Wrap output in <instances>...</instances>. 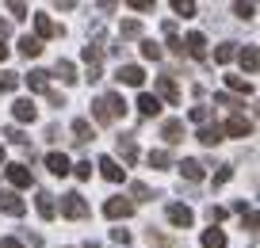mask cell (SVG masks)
<instances>
[{"mask_svg":"<svg viewBox=\"0 0 260 248\" xmlns=\"http://www.w3.org/2000/svg\"><path fill=\"white\" fill-rule=\"evenodd\" d=\"M35 31H39L35 39L42 42V39H57V34H61V27H57L50 16H35Z\"/></svg>","mask_w":260,"mask_h":248,"instance_id":"10","label":"cell"},{"mask_svg":"<svg viewBox=\"0 0 260 248\" xmlns=\"http://www.w3.org/2000/svg\"><path fill=\"white\" fill-rule=\"evenodd\" d=\"M119 39H142V23H138V19H122Z\"/></svg>","mask_w":260,"mask_h":248,"instance_id":"28","label":"cell"},{"mask_svg":"<svg viewBox=\"0 0 260 248\" xmlns=\"http://www.w3.org/2000/svg\"><path fill=\"white\" fill-rule=\"evenodd\" d=\"M100 172H104V180H111V184H119L122 176H126V168H122L115 157H100V164H96Z\"/></svg>","mask_w":260,"mask_h":248,"instance_id":"6","label":"cell"},{"mask_svg":"<svg viewBox=\"0 0 260 248\" xmlns=\"http://www.w3.org/2000/svg\"><path fill=\"white\" fill-rule=\"evenodd\" d=\"M115 77L122 80V84H130V88H142V80H146V73L138 69V65H119V73Z\"/></svg>","mask_w":260,"mask_h":248,"instance_id":"12","label":"cell"},{"mask_svg":"<svg viewBox=\"0 0 260 248\" xmlns=\"http://www.w3.org/2000/svg\"><path fill=\"white\" fill-rule=\"evenodd\" d=\"M169 222L176 225V229H191L195 214H191V206H184V202H169Z\"/></svg>","mask_w":260,"mask_h":248,"instance_id":"4","label":"cell"},{"mask_svg":"<svg viewBox=\"0 0 260 248\" xmlns=\"http://www.w3.org/2000/svg\"><path fill=\"white\" fill-rule=\"evenodd\" d=\"M207 218H211V229H214V225L226 218V210H222V206H207Z\"/></svg>","mask_w":260,"mask_h":248,"instance_id":"39","label":"cell"},{"mask_svg":"<svg viewBox=\"0 0 260 248\" xmlns=\"http://www.w3.org/2000/svg\"><path fill=\"white\" fill-rule=\"evenodd\" d=\"M0 210H4V214H12V218H19L27 206H23V199H19L16 191H0Z\"/></svg>","mask_w":260,"mask_h":248,"instance_id":"8","label":"cell"},{"mask_svg":"<svg viewBox=\"0 0 260 248\" xmlns=\"http://www.w3.org/2000/svg\"><path fill=\"white\" fill-rule=\"evenodd\" d=\"M19 54H23V57H39L42 54V42L35 39V34H23V39H19Z\"/></svg>","mask_w":260,"mask_h":248,"instance_id":"22","label":"cell"},{"mask_svg":"<svg viewBox=\"0 0 260 248\" xmlns=\"http://www.w3.org/2000/svg\"><path fill=\"white\" fill-rule=\"evenodd\" d=\"M214 103H222V107H241L234 96H226V92H222V96H214Z\"/></svg>","mask_w":260,"mask_h":248,"instance_id":"44","label":"cell"},{"mask_svg":"<svg viewBox=\"0 0 260 248\" xmlns=\"http://www.w3.org/2000/svg\"><path fill=\"white\" fill-rule=\"evenodd\" d=\"M237 61H241V69H245V73H256V65H260V54H256V46H245L241 54H237Z\"/></svg>","mask_w":260,"mask_h":248,"instance_id":"20","label":"cell"},{"mask_svg":"<svg viewBox=\"0 0 260 248\" xmlns=\"http://www.w3.org/2000/svg\"><path fill=\"white\" fill-rule=\"evenodd\" d=\"M46 99H50V103H54V107H65V99H61V92H54V88H46Z\"/></svg>","mask_w":260,"mask_h":248,"instance_id":"45","label":"cell"},{"mask_svg":"<svg viewBox=\"0 0 260 248\" xmlns=\"http://www.w3.org/2000/svg\"><path fill=\"white\" fill-rule=\"evenodd\" d=\"M73 172H77V180H88V176H92V164H88V160H81Z\"/></svg>","mask_w":260,"mask_h":248,"instance_id":"42","label":"cell"},{"mask_svg":"<svg viewBox=\"0 0 260 248\" xmlns=\"http://www.w3.org/2000/svg\"><path fill=\"white\" fill-rule=\"evenodd\" d=\"M19 88V73H0V92H16Z\"/></svg>","mask_w":260,"mask_h":248,"instance_id":"31","label":"cell"},{"mask_svg":"<svg viewBox=\"0 0 260 248\" xmlns=\"http://www.w3.org/2000/svg\"><path fill=\"white\" fill-rule=\"evenodd\" d=\"M0 248H23V244H19L16 237H0Z\"/></svg>","mask_w":260,"mask_h":248,"instance_id":"47","label":"cell"},{"mask_svg":"<svg viewBox=\"0 0 260 248\" xmlns=\"http://www.w3.org/2000/svg\"><path fill=\"white\" fill-rule=\"evenodd\" d=\"M172 8H176V16H184V19H191V16H195V4H191V0H176Z\"/></svg>","mask_w":260,"mask_h":248,"instance_id":"34","label":"cell"},{"mask_svg":"<svg viewBox=\"0 0 260 248\" xmlns=\"http://www.w3.org/2000/svg\"><path fill=\"white\" fill-rule=\"evenodd\" d=\"M130 8H134V12H149V8H153V0H130Z\"/></svg>","mask_w":260,"mask_h":248,"instance_id":"46","label":"cell"},{"mask_svg":"<svg viewBox=\"0 0 260 248\" xmlns=\"http://www.w3.org/2000/svg\"><path fill=\"white\" fill-rule=\"evenodd\" d=\"M142 57H146V61H157V57H161V46H157L153 39H142Z\"/></svg>","mask_w":260,"mask_h":248,"instance_id":"30","label":"cell"},{"mask_svg":"<svg viewBox=\"0 0 260 248\" xmlns=\"http://www.w3.org/2000/svg\"><path fill=\"white\" fill-rule=\"evenodd\" d=\"M184 54H191V57H207V39L199 31H191L184 39Z\"/></svg>","mask_w":260,"mask_h":248,"instance_id":"14","label":"cell"},{"mask_svg":"<svg viewBox=\"0 0 260 248\" xmlns=\"http://www.w3.org/2000/svg\"><path fill=\"white\" fill-rule=\"evenodd\" d=\"M8 180L16 187H31V168L27 164H8Z\"/></svg>","mask_w":260,"mask_h":248,"instance_id":"18","label":"cell"},{"mask_svg":"<svg viewBox=\"0 0 260 248\" xmlns=\"http://www.w3.org/2000/svg\"><path fill=\"white\" fill-rule=\"evenodd\" d=\"M230 176H234V168H218V172H214V187L230 184Z\"/></svg>","mask_w":260,"mask_h":248,"instance_id":"40","label":"cell"},{"mask_svg":"<svg viewBox=\"0 0 260 248\" xmlns=\"http://www.w3.org/2000/svg\"><path fill=\"white\" fill-rule=\"evenodd\" d=\"M176 168H180V176H184V180H191V184H199V180H203V164H199V160H191V157H187V160H180Z\"/></svg>","mask_w":260,"mask_h":248,"instance_id":"16","label":"cell"},{"mask_svg":"<svg viewBox=\"0 0 260 248\" xmlns=\"http://www.w3.org/2000/svg\"><path fill=\"white\" fill-rule=\"evenodd\" d=\"M73 134H77V141H92V122L88 119H73Z\"/></svg>","mask_w":260,"mask_h":248,"instance_id":"26","label":"cell"},{"mask_svg":"<svg viewBox=\"0 0 260 248\" xmlns=\"http://www.w3.org/2000/svg\"><path fill=\"white\" fill-rule=\"evenodd\" d=\"M0 160H4V145H0Z\"/></svg>","mask_w":260,"mask_h":248,"instance_id":"50","label":"cell"},{"mask_svg":"<svg viewBox=\"0 0 260 248\" xmlns=\"http://www.w3.org/2000/svg\"><path fill=\"white\" fill-rule=\"evenodd\" d=\"M54 73L61 77V84H73V80H77V69H73V61H65V57H57Z\"/></svg>","mask_w":260,"mask_h":248,"instance_id":"24","label":"cell"},{"mask_svg":"<svg viewBox=\"0 0 260 248\" xmlns=\"http://www.w3.org/2000/svg\"><path fill=\"white\" fill-rule=\"evenodd\" d=\"M126 111V99L119 96V92H107V96H100L96 103H92V119L100 122V126H107V122H115L119 115Z\"/></svg>","mask_w":260,"mask_h":248,"instance_id":"1","label":"cell"},{"mask_svg":"<svg viewBox=\"0 0 260 248\" xmlns=\"http://www.w3.org/2000/svg\"><path fill=\"white\" fill-rule=\"evenodd\" d=\"M23 80L31 84V92H46V88H50V73H46V69H35L31 77H23Z\"/></svg>","mask_w":260,"mask_h":248,"instance_id":"23","label":"cell"},{"mask_svg":"<svg viewBox=\"0 0 260 248\" xmlns=\"http://www.w3.org/2000/svg\"><path fill=\"white\" fill-rule=\"evenodd\" d=\"M234 16L237 19H252V16H256V4H245V0H241V4H234Z\"/></svg>","mask_w":260,"mask_h":248,"instance_id":"33","label":"cell"},{"mask_svg":"<svg viewBox=\"0 0 260 248\" xmlns=\"http://www.w3.org/2000/svg\"><path fill=\"white\" fill-rule=\"evenodd\" d=\"M61 214H65V218H73V222L88 218V202H84V195H77V191L61 195Z\"/></svg>","mask_w":260,"mask_h":248,"instance_id":"2","label":"cell"},{"mask_svg":"<svg viewBox=\"0 0 260 248\" xmlns=\"http://www.w3.org/2000/svg\"><path fill=\"white\" fill-rule=\"evenodd\" d=\"M203 248H226V233L222 229H207L203 233Z\"/></svg>","mask_w":260,"mask_h":248,"instance_id":"27","label":"cell"},{"mask_svg":"<svg viewBox=\"0 0 260 248\" xmlns=\"http://www.w3.org/2000/svg\"><path fill=\"white\" fill-rule=\"evenodd\" d=\"M8 31H12V27H8V23H4V19H0V42L8 39Z\"/></svg>","mask_w":260,"mask_h":248,"instance_id":"48","label":"cell"},{"mask_svg":"<svg viewBox=\"0 0 260 248\" xmlns=\"http://www.w3.org/2000/svg\"><path fill=\"white\" fill-rule=\"evenodd\" d=\"M195 137H199L203 145H218V141H222L226 134H222V126H218V122H214V126L207 122V126H199V134H195Z\"/></svg>","mask_w":260,"mask_h":248,"instance_id":"17","label":"cell"},{"mask_svg":"<svg viewBox=\"0 0 260 248\" xmlns=\"http://www.w3.org/2000/svg\"><path fill=\"white\" fill-rule=\"evenodd\" d=\"M226 84H230L234 92H245V96L252 92V80H245V77H226Z\"/></svg>","mask_w":260,"mask_h":248,"instance_id":"32","label":"cell"},{"mask_svg":"<svg viewBox=\"0 0 260 248\" xmlns=\"http://www.w3.org/2000/svg\"><path fill=\"white\" fill-rule=\"evenodd\" d=\"M12 115H16V122H35L39 119V107H35V99H16Z\"/></svg>","mask_w":260,"mask_h":248,"instance_id":"7","label":"cell"},{"mask_svg":"<svg viewBox=\"0 0 260 248\" xmlns=\"http://www.w3.org/2000/svg\"><path fill=\"white\" fill-rule=\"evenodd\" d=\"M161 137H165L169 145L184 141V122H180V119H165V122H161Z\"/></svg>","mask_w":260,"mask_h":248,"instance_id":"11","label":"cell"},{"mask_svg":"<svg viewBox=\"0 0 260 248\" xmlns=\"http://www.w3.org/2000/svg\"><path fill=\"white\" fill-rule=\"evenodd\" d=\"M81 57H84L88 65H100V46H92V42H88V46L81 50Z\"/></svg>","mask_w":260,"mask_h":248,"instance_id":"35","label":"cell"},{"mask_svg":"<svg viewBox=\"0 0 260 248\" xmlns=\"http://www.w3.org/2000/svg\"><path fill=\"white\" fill-rule=\"evenodd\" d=\"M4 137L16 141V145H27V137H23V130H19V126H8V130H4Z\"/></svg>","mask_w":260,"mask_h":248,"instance_id":"37","label":"cell"},{"mask_svg":"<svg viewBox=\"0 0 260 248\" xmlns=\"http://www.w3.org/2000/svg\"><path fill=\"white\" fill-rule=\"evenodd\" d=\"M8 12H12L16 19H27V4H19V0H16V4H8Z\"/></svg>","mask_w":260,"mask_h":248,"instance_id":"43","label":"cell"},{"mask_svg":"<svg viewBox=\"0 0 260 248\" xmlns=\"http://www.w3.org/2000/svg\"><path fill=\"white\" fill-rule=\"evenodd\" d=\"M191 122L207 126V122H211V111H207V107H191Z\"/></svg>","mask_w":260,"mask_h":248,"instance_id":"36","label":"cell"},{"mask_svg":"<svg viewBox=\"0 0 260 248\" xmlns=\"http://www.w3.org/2000/svg\"><path fill=\"white\" fill-rule=\"evenodd\" d=\"M138 115H146V119L161 115V99H157L153 92H142V96H138Z\"/></svg>","mask_w":260,"mask_h":248,"instance_id":"15","label":"cell"},{"mask_svg":"<svg viewBox=\"0 0 260 248\" xmlns=\"http://www.w3.org/2000/svg\"><path fill=\"white\" fill-rule=\"evenodd\" d=\"M35 210H39V214L50 222V218L57 214V206H54V195H50V191H39V199H35Z\"/></svg>","mask_w":260,"mask_h":248,"instance_id":"19","label":"cell"},{"mask_svg":"<svg viewBox=\"0 0 260 248\" xmlns=\"http://www.w3.org/2000/svg\"><path fill=\"white\" fill-rule=\"evenodd\" d=\"M4 57H8V46H4V42H0V61H4Z\"/></svg>","mask_w":260,"mask_h":248,"instance_id":"49","label":"cell"},{"mask_svg":"<svg viewBox=\"0 0 260 248\" xmlns=\"http://www.w3.org/2000/svg\"><path fill=\"white\" fill-rule=\"evenodd\" d=\"M146 164H149V168H169V164H172V157H169V149H149Z\"/></svg>","mask_w":260,"mask_h":248,"instance_id":"25","label":"cell"},{"mask_svg":"<svg viewBox=\"0 0 260 248\" xmlns=\"http://www.w3.org/2000/svg\"><path fill=\"white\" fill-rule=\"evenodd\" d=\"M222 134H230V137H252V122L245 119V115H230V119L222 122Z\"/></svg>","mask_w":260,"mask_h":248,"instance_id":"3","label":"cell"},{"mask_svg":"<svg viewBox=\"0 0 260 248\" xmlns=\"http://www.w3.org/2000/svg\"><path fill=\"white\" fill-rule=\"evenodd\" d=\"M157 99H169V103H180V88L172 77H157Z\"/></svg>","mask_w":260,"mask_h":248,"instance_id":"9","label":"cell"},{"mask_svg":"<svg viewBox=\"0 0 260 248\" xmlns=\"http://www.w3.org/2000/svg\"><path fill=\"white\" fill-rule=\"evenodd\" d=\"M46 168L54 172V176H69V172H73V164H69V157H65V153H46Z\"/></svg>","mask_w":260,"mask_h":248,"instance_id":"13","label":"cell"},{"mask_svg":"<svg viewBox=\"0 0 260 248\" xmlns=\"http://www.w3.org/2000/svg\"><path fill=\"white\" fill-rule=\"evenodd\" d=\"M234 57H237L234 42H226V46H218V50H214V61H218V65H230V61H234Z\"/></svg>","mask_w":260,"mask_h":248,"instance_id":"29","label":"cell"},{"mask_svg":"<svg viewBox=\"0 0 260 248\" xmlns=\"http://www.w3.org/2000/svg\"><path fill=\"white\" fill-rule=\"evenodd\" d=\"M119 153H122V160H126V164H134V160H138V145H134V137H130V134L119 137Z\"/></svg>","mask_w":260,"mask_h":248,"instance_id":"21","label":"cell"},{"mask_svg":"<svg viewBox=\"0 0 260 248\" xmlns=\"http://www.w3.org/2000/svg\"><path fill=\"white\" fill-rule=\"evenodd\" d=\"M104 214L107 218H130V214H134V202L122 199V195H119V199H107L104 202Z\"/></svg>","mask_w":260,"mask_h":248,"instance_id":"5","label":"cell"},{"mask_svg":"<svg viewBox=\"0 0 260 248\" xmlns=\"http://www.w3.org/2000/svg\"><path fill=\"white\" fill-rule=\"evenodd\" d=\"M130 195H134L138 202H146V199H149V187H146V184H130Z\"/></svg>","mask_w":260,"mask_h":248,"instance_id":"38","label":"cell"},{"mask_svg":"<svg viewBox=\"0 0 260 248\" xmlns=\"http://www.w3.org/2000/svg\"><path fill=\"white\" fill-rule=\"evenodd\" d=\"M111 240L115 244H130V229H111Z\"/></svg>","mask_w":260,"mask_h":248,"instance_id":"41","label":"cell"}]
</instances>
